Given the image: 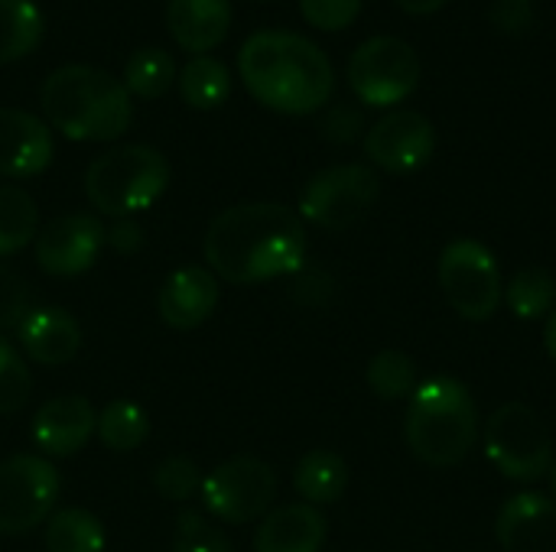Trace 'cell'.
<instances>
[{
	"label": "cell",
	"mask_w": 556,
	"mask_h": 552,
	"mask_svg": "<svg viewBox=\"0 0 556 552\" xmlns=\"http://www.w3.org/2000/svg\"><path fill=\"white\" fill-rule=\"evenodd\" d=\"M309 238L303 218L280 202L231 205L205 231L202 254L215 277L254 286L300 273Z\"/></svg>",
	"instance_id": "6da1fadb"
},
{
	"label": "cell",
	"mask_w": 556,
	"mask_h": 552,
	"mask_svg": "<svg viewBox=\"0 0 556 552\" xmlns=\"http://www.w3.org/2000/svg\"><path fill=\"white\" fill-rule=\"evenodd\" d=\"M238 75L254 101L277 114H313L336 88L329 55L290 29H261L238 49Z\"/></svg>",
	"instance_id": "7a4b0ae2"
},
{
	"label": "cell",
	"mask_w": 556,
	"mask_h": 552,
	"mask_svg": "<svg viewBox=\"0 0 556 552\" xmlns=\"http://www.w3.org/2000/svg\"><path fill=\"white\" fill-rule=\"evenodd\" d=\"M42 120L68 140L108 143L127 133L134 104L121 78L94 65H62L39 91Z\"/></svg>",
	"instance_id": "3957f363"
},
{
	"label": "cell",
	"mask_w": 556,
	"mask_h": 552,
	"mask_svg": "<svg viewBox=\"0 0 556 552\" xmlns=\"http://www.w3.org/2000/svg\"><path fill=\"white\" fill-rule=\"evenodd\" d=\"M404 436L410 452L430 468L459 465L479 442V410L456 377H430L410 394Z\"/></svg>",
	"instance_id": "277c9868"
},
{
	"label": "cell",
	"mask_w": 556,
	"mask_h": 552,
	"mask_svg": "<svg viewBox=\"0 0 556 552\" xmlns=\"http://www.w3.org/2000/svg\"><path fill=\"white\" fill-rule=\"evenodd\" d=\"M169 185V163L156 146L127 143L104 150L85 169V195L98 215L134 218L156 205Z\"/></svg>",
	"instance_id": "5b68a950"
},
{
	"label": "cell",
	"mask_w": 556,
	"mask_h": 552,
	"mask_svg": "<svg viewBox=\"0 0 556 552\" xmlns=\"http://www.w3.org/2000/svg\"><path fill=\"white\" fill-rule=\"evenodd\" d=\"M485 455L508 482L534 485L554 465V442L528 403H505L485 423Z\"/></svg>",
	"instance_id": "8992f818"
},
{
	"label": "cell",
	"mask_w": 556,
	"mask_h": 552,
	"mask_svg": "<svg viewBox=\"0 0 556 552\" xmlns=\"http://www.w3.org/2000/svg\"><path fill=\"white\" fill-rule=\"evenodd\" d=\"M440 286L466 322H489L505 296L495 254L476 238H456L440 254Z\"/></svg>",
	"instance_id": "52a82bcc"
},
{
	"label": "cell",
	"mask_w": 556,
	"mask_h": 552,
	"mask_svg": "<svg viewBox=\"0 0 556 552\" xmlns=\"http://www.w3.org/2000/svg\"><path fill=\"white\" fill-rule=\"evenodd\" d=\"M381 182L378 172L365 163H339L316 172L300 192V218L326 228L345 231L362 221L378 202Z\"/></svg>",
	"instance_id": "ba28073f"
},
{
	"label": "cell",
	"mask_w": 556,
	"mask_h": 552,
	"mask_svg": "<svg viewBox=\"0 0 556 552\" xmlns=\"http://www.w3.org/2000/svg\"><path fill=\"white\" fill-rule=\"evenodd\" d=\"M199 498L212 521L241 527L270 511L277 498V472L264 459L235 455L202 478Z\"/></svg>",
	"instance_id": "9c48e42d"
},
{
	"label": "cell",
	"mask_w": 556,
	"mask_h": 552,
	"mask_svg": "<svg viewBox=\"0 0 556 552\" xmlns=\"http://www.w3.org/2000/svg\"><path fill=\"white\" fill-rule=\"evenodd\" d=\"M349 85L371 107H394L420 85V55L397 36H371L349 59Z\"/></svg>",
	"instance_id": "30bf717a"
},
{
	"label": "cell",
	"mask_w": 556,
	"mask_h": 552,
	"mask_svg": "<svg viewBox=\"0 0 556 552\" xmlns=\"http://www.w3.org/2000/svg\"><path fill=\"white\" fill-rule=\"evenodd\" d=\"M59 472L42 455H13L0 462V534L20 537L52 517L59 501Z\"/></svg>",
	"instance_id": "8fae6325"
},
{
	"label": "cell",
	"mask_w": 556,
	"mask_h": 552,
	"mask_svg": "<svg viewBox=\"0 0 556 552\" xmlns=\"http://www.w3.org/2000/svg\"><path fill=\"white\" fill-rule=\"evenodd\" d=\"M101 247H104V224L91 211H72L52 218L33 241L39 270L65 280L91 270Z\"/></svg>",
	"instance_id": "7c38bea8"
},
{
	"label": "cell",
	"mask_w": 556,
	"mask_h": 552,
	"mask_svg": "<svg viewBox=\"0 0 556 552\" xmlns=\"http://www.w3.org/2000/svg\"><path fill=\"white\" fill-rule=\"evenodd\" d=\"M437 146V130L427 114L397 107L375 120L365 133L368 159L384 172H414L420 169Z\"/></svg>",
	"instance_id": "4fadbf2b"
},
{
	"label": "cell",
	"mask_w": 556,
	"mask_h": 552,
	"mask_svg": "<svg viewBox=\"0 0 556 552\" xmlns=\"http://www.w3.org/2000/svg\"><path fill=\"white\" fill-rule=\"evenodd\" d=\"M94 433H98V410L91 407V400L78 394L46 400L36 410L33 426H29L33 446L42 452V459L78 455L91 442Z\"/></svg>",
	"instance_id": "5bb4252c"
},
{
	"label": "cell",
	"mask_w": 556,
	"mask_h": 552,
	"mask_svg": "<svg viewBox=\"0 0 556 552\" xmlns=\"http://www.w3.org/2000/svg\"><path fill=\"white\" fill-rule=\"evenodd\" d=\"M52 156V127L42 117L23 107H0V176L33 179L49 169Z\"/></svg>",
	"instance_id": "9a60e30c"
},
{
	"label": "cell",
	"mask_w": 556,
	"mask_h": 552,
	"mask_svg": "<svg viewBox=\"0 0 556 552\" xmlns=\"http://www.w3.org/2000/svg\"><path fill=\"white\" fill-rule=\"evenodd\" d=\"M495 534L505 552H556V501L538 491L508 498L498 511Z\"/></svg>",
	"instance_id": "2e32d148"
},
{
	"label": "cell",
	"mask_w": 556,
	"mask_h": 552,
	"mask_svg": "<svg viewBox=\"0 0 556 552\" xmlns=\"http://www.w3.org/2000/svg\"><path fill=\"white\" fill-rule=\"evenodd\" d=\"M218 306V277L208 267H182L156 293V312L169 329L189 332L212 319Z\"/></svg>",
	"instance_id": "e0dca14e"
},
{
	"label": "cell",
	"mask_w": 556,
	"mask_h": 552,
	"mask_svg": "<svg viewBox=\"0 0 556 552\" xmlns=\"http://www.w3.org/2000/svg\"><path fill=\"white\" fill-rule=\"evenodd\" d=\"M23 355L39 368H62L81 348V325L62 306H33L16 329Z\"/></svg>",
	"instance_id": "ac0fdd59"
},
{
	"label": "cell",
	"mask_w": 556,
	"mask_h": 552,
	"mask_svg": "<svg viewBox=\"0 0 556 552\" xmlns=\"http://www.w3.org/2000/svg\"><path fill=\"white\" fill-rule=\"evenodd\" d=\"M326 517L319 508L296 501L277 511H267L254 534V552H323L326 547Z\"/></svg>",
	"instance_id": "d6986e66"
},
{
	"label": "cell",
	"mask_w": 556,
	"mask_h": 552,
	"mask_svg": "<svg viewBox=\"0 0 556 552\" xmlns=\"http://www.w3.org/2000/svg\"><path fill=\"white\" fill-rule=\"evenodd\" d=\"M231 0H169L166 29L192 55H208L231 33Z\"/></svg>",
	"instance_id": "ffe728a7"
},
{
	"label": "cell",
	"mask_w": 556,
	"mask_h": 552,
	"mask_svg": "<svg viewBox=\"0 0 556 552\" xmlns=\"http://www.w3.org/2000/svg\"><path fill=\"white\" fill-rule=\"evenodd\" d=\"M293 488L313 508L336 504L345 495V488H349V465L332 449H313V452H306L296 462V468H293Z\"/></svg>",
	"instance_id": "44dd1931"
},
{
	"label": "cell",
	"mask_w": 556,
	"mask_h": 552,
	"mask_svg": "<svg viewBox=\"0 0 556 552\" xmlns=\"http://www.w3.org/2000/svg\"><path fill=\"white\" fill-rule=\"evenodd\" d=\"M179 94L195 111H215L231 94V72L215 55H192L179 72Z\"/></svg>",
	"instance_id": "7402d4cb"
},
{
	"label": "cell",
	"mask_w": 556,
	"mask_h": 552,
	"mask_svg": "<svg viewBox=\"0 0 556 552\" xmlns=\"http://www.w3.org/2000/svg\"><path fill=\"white\" fill-rule=\"evenodd\" d=\"M42 33L46 23L33 0H0V65L20 62L36 52Z\"/></svg>",
	"instance_id": "603a6c76"
},
{
	"label": "cell",
	"mask_w": 556,
	"mask_h": 552,
	"mask_svg": "<svg viewBox=\"0 0 556 552\" xmlns=\"http://www.w3.org/2000/svg\"><path fill=\"white\" fill-rule=\"evenodd\" d=\"M39 234V208L20 185L0 182V257L20 254Z\"/></svg>",
	"instance_id": "cb8c5ba5"
},
{
	"label": "cell",
	"mask_w": 556,
	"mask_h": 552,
	"mask_svg": "<svg viewBox=\"0 0 556 552\" xmlns=\"http://www.w3.org/2000/svg\"><path fill=\"white\" fill-rule=\"evenodd\" d=\"M104 527L85 508L55 511L46 521V550L49 552H104Z\"/></svg>",
	"instance_id": "d4e9b609"
},
{
	"label": "cell",
	"mask_w": 556,
	"mask_h": 552,
	"mask_svg": "<svg viewBox=\"0 0 556 552\" xmlns=\"http://www.w3.org/2000/svg\"><path fill=\"white\" fill-rule=\"evenodd\" d=\"M121 81H124L130 98H143V101L163 98L176 81V62H173V55L166 49L143 46L127 59Z\"/></svg>",
	"instance_id": "484cf974"
},
{
	"label": "cell",
	"mask_w": 556,
	"mask_h": 552,
	"mask_svg": "<svg viewBox=\"0 0 556 552\" xmlns=\"http://www.w3.org/2000/svg\"><path fill=\"white\" fill-rule=\"evenodd\" d=\"M94 436L111 452H134L150 436V416L143 407H137L130 400H111L98 413V433Z\"/></svg>",
	"instance_id": "4316f807"
},
{
	"label": "cell",
	"mask_w": 556,
	"mask_h": 552,
	"mask_svg": "<svg viewBox=\"0 0 556 552\" xmlns=\"http://www.w3.org/2000/svg\"><path fill=\"white\" fill-rule=\"evenodd\" d=\"M508 309L531 322V319H544L556 309V280L551 270L544 267H525L511 277L508 283Z\"/></svg>",
	"instance_id": "83f0119b"
},
{
	"label": "cell",
	"mask_w": 556,
	"mask_h": 552,
	"mask_svg": "<svg viewBox=\"0 0 556 552\" xmlns=\"http://www.w3.org/2000/svg\"><path fill=\"white\" fill-rule=\"evenodd\" d=\"M368 387L381 400H404L417 390V368L414 358L404 351H378L368 364Z\"/></svg>",
	"instance_id": "f1b7e54d"
},
{
	"label": "cell",
	"mask_w": 556,
	"mask_h": 552,
	"mask_svg": "<svg viewBox=\"0 0 556 552\" xmlns=\"http://www.w3.org/2000/svg\"><path fill=\"white\" fill-rule=\"evenodd\" d=\"M173 552H235L231 540L218 524H212L208 514L202 511H182L176 517V534H173Z\"/></svg>",
	"instance_id": "f546056e"
},
{
	"label": "cell",
	"mask_w": 556,
	"mask_h": 552,
	"mask_svg": "<svg viewBox=\"0 0 556 552\" xmlns=\"http://www.w3.org/2000/svg\"><path fill=\"white\" fill-rule=\"evenodd\" d=\"M33 394V377L26 358L0 338V416L20 413Z\"/></svg>",
	"instance_id": "4dcf8cb0"
},
{
	"label": "cell",
	"mask_w": 556,
	"mask_h": 552,
	"mask_svg": "<svg viewBox=\"0 0 556 552\" xmlns=\"http://www.w3.org/2000/svg\"><path fill=\"white\" fill-rule=\"evenodd\" d=\"M153 488L176 504H186L202 491V472L192 459L186 455H169L153 468Z\"/></svg>",
	"instance_id": "1f68e13d"
},
{
	"label": "cell",
	"mask_w": 556,
	"mask_h": 552,
	"mask_svg": "<svg viewBox=\"0 0 556 552\" xmlns=\"http://www.w3.org/2000/svg\"><path fill=\"white\" fill-rule=\"evenodd\" d=\"M33 312V286L0 260V332H16Z\"/></svg>",
	"instance_id": "d6a6232c"
},
{
	"label": "cell",
	"mask_w": 556,
	"mask_h": 552,
	"mask_svg": "<svg viewBox=\"0 0 556 552\" xmlns=\"http://www.w3.org/2000/svg\"><path fill=\"white\" fill-rule=\"evenodd\" d=\"M300 13L309 26L323 33H339L358 20L362 0H300Z\"/></svg>",
	"instance_id": "836d02e7"
},
{
	"label": "cell",
	"mask_w": 556,
	"mask_h": 552,
	"mask_svg": "<svg viewBox=\"0 0 556 552\" xmlns=\"http://www.w3.org/2000/svg\"><path fill=\"white\" fill-rule=\"evenodd\" d=\"M104 244L117 254H137L143 244V228L134 218H114V224L104 228Z\"/></svg>",
	"instance_id": "e575fe53"
},
{
	"label": "cell",
	"mask_w": 556,
	"mask_h": 552,
	"mask_svg": "<svg viewBox=\"0 0 556 552\" xmlns=\"http://www.w3.org/2000/svg\"><path fill=\"white\" fill-rule=\"evenodd\" d=\"M362 130V114L352 111V107H336L326 120H323V133L336 143H349L355 140Z\"/></svg>",
	"instance_id": "d590c367"
},
{
	"label": "cell",
	"mask_w": 556,
	"mask_h": 552,
	"mask_svg": "<svg viewBox=\"0 0 556 552\" xmlns=\"http://www.w3.org/2000/svg\"><path fill=\"white\" fill-rule=\"evenodd\" d=\"M394 3L410 16H427V13H437L446 0H394Z\"/></svg>",
	"instance_id": "8d00e7d4"
},
{
	"label": "cell",
	"mask_w": 556,
	"mask_h": 552,
	"mask_svg": "<svg viewBox=\"0 0 556 552\" xmlns=\"http://www.w3.org/2000/svg\"><path fill=\"white\" fill-rule=\"evenodd\" d=\"M544 345H547L551 358L556 361V309L547 316V325H544Z\"/></svg>",
	"instance_id": "74e56055"
},
{
	"label": "cell",
	"mask_w": 556,
	"mask_h": 552,
	"mask_svg": "<svg viewBox=\"0 0 556 552\" xmlns=\"http://www.w3.org/2000/svg\"><path fill=\"white\" fill-rule=\"evenodd\" d=\"M547 478H551V491H554V501H556V459H554V465H551V472H547Z\"/></svg>",
	"instance_id": "f35d334b"
}]
</instances>
